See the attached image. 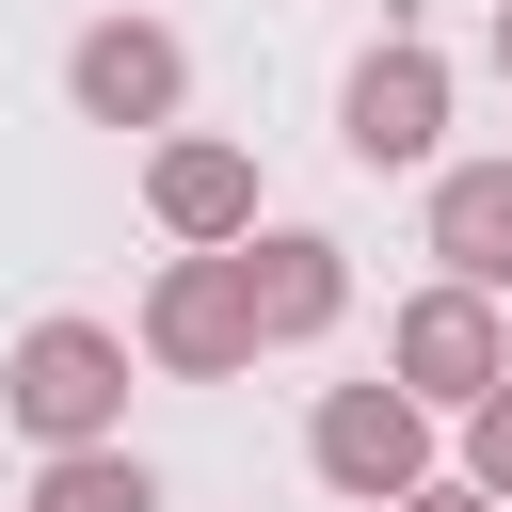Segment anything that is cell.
<instances>
[{
	"label": "cell",
	"mask_w": 512,
	"mask_h": 512,
	"mask_svg": "<svg viewBox=\"0 0 512 512\" xmlns=\"http://www.w3.org/2000/svg\"><path fill=\"white\" fill-rule=\"evenodd\" d=\"M336 144H352V176H416V160L448 144V64H432L416 32H384V48L336 80Z\"/></svg>",
	"instance_id": "obj_4"
},
{
	"label": "cell",
	"mask_w": 512,
	"mask_h": 512,
	"mask_svg": "<svg viewBox=\"0 0 512 512\" xmlns=\"http://www.w3.org/2000/svg\"><path fill=\"white\" fill-rule=\"evenodd\" d=\"M432 272L512 288V160H448L432 176Z\"/></svg>",
	"instance_id": "obj_9"
},
{
	"label": "cell",
	"mask_w": 512,
	"mask_h": 512,
	"mask_svg": "<svg viewBox=\"0 0 512 512\" xmlns=\"http://www.w3.org/2000/svg\"><path fill=\"white\" fill-rule=\"evenodd\" d=\"M464 480H480V496H512V368L464 400Z\"/></svg>",
	"instance_id": "obj_11"
},
{
	"label": "cell",
	"mask_w": 512,
	"mask_h": 512,
	"mask_svg": "<svg viewBox=\"0 0 512 512\" xmlns=\"http://www.w3.org/2000/svg\"><path fill=\"white\" fill-rule=\"evenodd\" d=\"M496 80H512V0H496Z\"/></svg>",
	"instance_id": "obj_13"
},
{
	"label": "cell",
	"mask_w": 512,
	"mask_h": 512,
	"mask_svg": "<svg viewBox=\"0 0 512 512\" xmlns=\"http://www.w3.org/2000/svg\"><path fill=\"white\" fill-rule=\"evenodd\" d=\"M32 512H160V464L112 448V432H96V448H48V464H32Z\"/></svg>",
	"instance_id": "obj_10"
},
{
	"label": "cell",
	"mask_w": 512,
	"mask_h": 512,
	"mask_svg": "<svg viewBox=\"0 0 512 512\" xmlns=\"http://www.w3.org/2000/svg\"><path fill=\"white\" fill-rule=\"evenodd\" d=\"M128 352H144L160 384H240V368H256L240 256H224V240H176V256L144 272V320H128Z\"/></svg>",
	"instance_id": "obj_1"
},
{
	"label": "cell",
	"mask_w": 512,
	"mask_h": 512,
	"mask_svg": "<svg viewBox=\"0 0 512 512\" xmlns=\"http://www.w3.org/2000/svg\"><path fill=\"white\" fill-rule=\"evenodd\" d=\"M144 224H160V240H240V224H256V160H240L224 128H160V144H144Z\"/></svg>",
	"instance_id": "obj_8"
},
{
	"label": "cell",
	"mask_w": 512,
	"mask_h": 512,
	"mask_svg": "<svg viewBox=\"0 0 512 512\" xmlns=\"http://www.w3.org/2000/svg\"><path fill=\"white\" fill-rule=\"evenodd\" d=\"M304 464H320L336 496H368V512H384V496H416V480H432V400H416L400 368H384V384H320Z\"/></svg>",
	"instance_id": "obj_3"
},
{
	"label": "cell",
	"mask_w": 512,
	"mask_h": 512,
	"mask_svg": "<svg viewBox=\"0 0 512 512\" xmlns=\"http://www.w3.org/2000/svg\"><path fill=\"white\" fill-rule=\"evenodd\" d=\"M384 512H512V496H480V480H416V496H384Z\"/></svg>",
	"instance_id": "obj_12"
},
{
	"label": "cell",
	"mask_w": 512,
	"mask_h": 512,
	"mask_svg": "<svg viewBox=\"0 0 512 512\" xmlns=\"http://www.w3.org/2000/svg\"><path fill=\"white\" fill-rule=\"evenodd\" d=\"M0 416H16L32 448H96V432L128 416V336H112V320H32V336L0 352Z\"/></svg>",
	"instance_id": "obj_2"
},
{
	"label": "cell",
	"mask_w": 512,
	"mask_h": 512,
	"mask_svg": "<svg viewBox=\"0 0 512 512\" xmlns=\"http://www.w3.org/2000/svg\"><path fill=\"white\" fill-rule=\"evenodd\" d=\"M224 256H240V304H256V352H304V336H336V304H352V256H336L320 224H272V208H256V224H240Z\"/></svg>",
	"instance_id": "obj_6"
},
{
	"label": "cell",
	"mask_w": 512,
	"mask_h": 512,
	"mask_svg": "<svg viewBox=\"0 0 512 512\" xmlns=\"http://www.w3.org/2000/svg\"><path fill=\"white\" fill-rule=\"evenodd\" d=\"M384 368L432 400V416H464L496 368H512V320H496V288H464V272H432L400 320H384Z\"/></svg>",
	"instance_id": "obj_5"
},
{
	"label": "cell",
	"mask_w": 512,
	"mask_h": 512,
	"mask_svg": "<svg viewBox=\"0 0 512 512\" xmlns=\"http://www.w3.org/2000/svg\"><path fill=\"white\" fill-rule=\"evenodd\" d=\"M64 96H80V128H176L192 48H176L160 16H96V32L64 48Z\"/></svg>",
	"instance_id": "obj_7"
}]
</instances>
